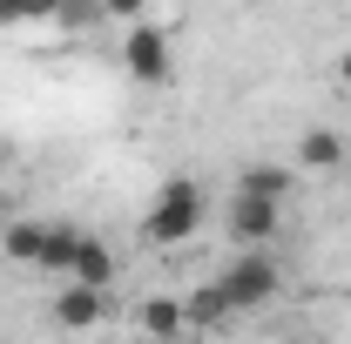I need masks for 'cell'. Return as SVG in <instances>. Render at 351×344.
Returning a JSON list of instances; mask_svg holds the SVG:
<instances>
[{"label": "cell", "mask_w": 351, "mask_h": 344, "mask_svg": "<svg viewBox=\"0 0 351 344\" xmlns=\"http://www.w3.org/2000/svg\"><path fill=\"white\" fill-rule=\"evenodd\" d=\"M0 175H7V162H0Z\"/></svg>", "instance_id": "15"}, {"label": "cell", "mask_w": 351, "mask_h": 344, "mask_svg": "<svg viewBox=\"0 0 351 344\" xmlns=\"http://www.w3.org/2000/svg\"><path fill=\"white\" fill-rule=\"evenodd\" d=\"M223 230H230L237 250H270V243L284 236V203H277V196H257V189H230Z\"/></svg>", "instance_id": "2"}, {"label": "cell", "mask_w": 351, "mask_h": 344, "mask_svg": "<svg viewBox=\"0 0 351 344\" xmlns=\"http://www.w3.org/2000/svg\"><path fill=\"white\" fill-rule=\"evenodd\" d=\"M291 182L298 175L284 169V162H250V169L237 175V189H257V196H277V203H291Z\"/></svg>", "instance_id": "10"}, {"label": "cell", "mask_w": 351, "mask_h": 344, "mask_svg": "<svg viewBox=\"0 0 351 344\" xmlns=\"http://www.w3.org/2000/svg\"><path fill=\"white\" fill-rule=\"evenodd\" d=\"M101 14H115V21H142L149 0H101Z\"/></svg>", "instance_id": "13"}, {"label": "cell", "mask_w": 351, "mask_h": 344, "mask_svg": "<svg viewBox=\"0 0 351 344\" xmlns=\"http://www.w3.org/2000/svg\"><path fill=\"white\" fill-rule=\"evenodd\" d=\"M122 68H129L142 88H162L176 75V47L162 27H149V21H129V34H122Z\"/></svg>", "instance_id": "4"}, {"label": "cell", "mask_w": 351, "mask_h": 344, "mask_svg": "<svg viewBox=\"0 0 351 344\" xmlns=\"http://www.w3.org/2000/svg\"><path fill=\"white\" fill-rule=\"evenodd\" d=\"M338 88H351V47L338 54Z\"/></svg>", "instance_id": "14"}, {"label": "cell", "mask_w": 351, "mask_h": 344, "mask_svg": "<svg viewBox=\"0 0 351 344\" xmlns=\"http://www.w3.org/2000/svg\"><path fill=\"white\" fill-rule=\"evenodd\" d=\"M196 223H203V189H196V182H162L142 230H149V243L169 250V243H189V236H196Z\"/></svg>", "instance_id": "3"}, {"label": "cell", "mask_w": 351, "mask_h": 344, "mask_svg": "<svg viewBox=\"0 0 351 344\" xmlns=\"http://www.w3.org/2000/svg\"><path fill=\"white\" fill-rule=\"evenodd\" d=\"M54 14H61V0H0V27H34Z\"/></svg>", "instance_id": "11"}, {"label": "cell", "mask_w": 351, "mask_h": 344, "mask_svg": "<svg viewBox=\"0 0 351 344\" xmlns=\"http://www.w3.org/2000/svg\"><path fill=\"white\" fill-rule=\"evenodd\" d=\"M189 304V324H223L230 317V297H223V284H203L196 297H182Z\"/></svg>", "instance_id": "12"}, {"label": "cell", "mask_w": 351, "mask_h": 344, "mask_svg": "<svg viewBox=\"0 0 351 344\" xmlns=\"http://www.w3.org/2000/svg\"><path fill=\"white\" fill-rule=\"evenodd\" d=\"M345 162V135L338 129H304L298 135V169H338Z\"/></svg>", "instance_id": "8"}, {"label": "cell", "mask_w": 351, "mask_h": 344, "mask_svg": "<svg viewBox=\"0 0 351 344\" xmlns=\"http://www.w3.org/2000/svg\"><path fill=\"white\" fill-rule=\"evenodd\" d=\"M108 317V291L101 284H61V297H54V324H68V331H95Z\"/></svg>", "instance_id": "5"}, {"label": "cell", "mask_w": 351, "mask_h": 344, "mask_svg": "<svg viewBox=\"0 0 351 344\" xmlns=\"http://www.w3.org/2000/svg\"><path fill=\"white\" fill-rule=\"evenodd\" d=\"M61 277H75V284H101V291H108V284H115V250H108L101 236H82V230H75Z\"/></svg>", "instance_id": "6"}, {"label": "cell", "mask_w": 351, "mask_h": 344, "mask_svg": "<svg viewBox=\"0 0 351 344\" xmlns=\"http://www.w3.org/2000/svg\"><path fill=\"white\" fill-rule=\"evenodd\" d=\"M217 284H223V297H230V317L237 310H263V304L284 291V263L270 257V250H237Z\"/></svg>", "instance_id": "1"}, {"label": "cell", "mask_w": 351, "mask_h": 344, "mask_svg": "<svg viewBox=\"0 0 351 344\" xmlns=\"http://www.w3.org/2000/svg\"><path fill=\"white\" fill-rule=\"evenodd\" d=\"M47 236H54V223H7V257L14 263H41L47 257Z\"/></svg>", "instance_id": "9"}, {"label": "cell", "mask_w": 351, "mask_h": 344, "mask_svg": "<svg viewBox=\"0 0 351 344\" xmlns=\"http://www.w3.org/2000/svg\"><path fill=\"white\" fill-rule=\"evenodd\" d=\"M142 331L156 344H176L182 331H189V304H176V297H149L142 304Z\"/></svg>", "instance_id": "7"}]
</instances>
